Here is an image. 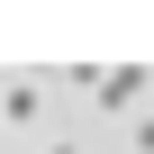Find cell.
I'll list each match as a JSON object with an SVG mask.
<instances>
[{
	"instance_id": "cell-1",
	"label": "cell",
	"mask_w": 154,
	"mask_h": 154,
	"mask_svg": "<svg viewBox=\"0 0 154 154\" xmlns=\"http://www.w3.org/2000/svg\"><path fill=\"white\" fill-rule=\"evenodd\" d=\"M136 91H145V72H136V63L100 72V109H136Z\"/></svg>"
},
{
	"instance_id": "cell-2",
	"label": "cell",
	"mask_w": 154,
	"mask_h": 154,
	"mask_svg": "<svg viewBox=\"0 0 154 154\" xmlns=\"http://www.w3.org/2000/svg\"><path fill=\"white\" fill-rule=\"evenodd\" d=\"M0 118H18V127L45 118V91H36V82H9V91H0Z\"/></svg>"
},
{
	"instance_id": "cell-3",
	"label": "cell",
	"mask_w": 154,
	"mask_h": 154,
	"mask_svg": "<svg viewBox=\"0 0 154 154\" xmlns=\"http://www.w3.org/2000/svg\"><path fill=\"white\" fill-rule=\"evenodd\" d=\"M136 154H154V118H145V127H136Z\"/></svg>"
},
{
	"instance_id": "cell-4",
	"label": "cell",
	"mask_w": 154,
	"mask_h": 154,
	"mask_svg": "<svg viewBox=\"0 0 154 154\" xmlns=\"http://www.w3.org/2000/svg\"><path fill=\"white\" fill-rule=\"evenodd\" d=\"M54 154H72V145H54Z\"/></svg>"
}]
</instances>
